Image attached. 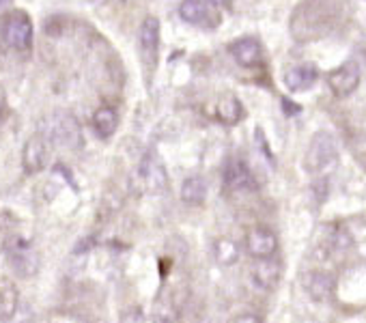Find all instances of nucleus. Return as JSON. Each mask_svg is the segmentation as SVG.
<instances>
[{
    "instance_id": "obj_1",
    "label": "nucleus",
    "mask_w": 366,
    "mask_h": 323,
    "mask_svg": "<svg viewBox=\"0 0 366 323\" xmlns=\"http://www.w3.org/2000/svg\"><path fill=\"white\" fill-rule=\"evenodd\" d=\"M35 29L31 22V16L26 11H9L0 22V41L7 50L14 52H31L33 48Z\"/></svg>"
},
{
    "instance_id": "obj_2",
    "label": "nucleus",
    "mask_w": 366,
    "mask_h": 323,
    "mask_svg": "<svg viewBox=\"0 0 366 323\" xmlns=\"http://www.w3.org/2000/svg\"><path fill=\"white\" fill-rule=\"evenodd\" d=\"M5 257L11 265V269L22 276V278H31L39 272L41 265V257L39 252L33 248V244L20 235H11L5 239Z\"/></svg>"
},
{
    "instance_id": "obj_3",
    "label": "nucleus",
    "mask_w": 366,
    "mask_h": 323,
    "mask_svg": "<svg viewBox=\"0 0 366 323\" xmlns=\"http://www.w3.org/2000/svg\"><path fill=\"white\" fill-rule=\"evenodd\" d=\"M336 162H338V149L334 136L327 131H317L306 151V159H304L306 171L319 175L323 171H330Z\"/></svg>"
},
{
    "instance_id": "obj_4",
    "label": "nucleus",
    "mask_w": 366,
    "mask_h": 323,
    "mask_svg": "<svg viewBox=\"0 0 366 323\" xmlns=\"http://www.w3.org/2000/svg\"><path fill=\"white\" fill-rule=\"evenodd\" d=\"M138 177L142 182V188L151 194H157L168 188V173L155 151L144 153V157L140 162V169H138Z\"/></svg>"
},
{
    "instance_id": "obj_5",
    "label": "nucleus",
    "mask_w": 366,
    "mask_h": 323,
    "mask_svg": "<svg viewBox=\"0 0 366 323\" xmlns=\"http://www.w3.org/2000/svg\"><path fill=\"white\" fill-rule=\"evenodd\" d=\"M138 44H140L142 61L151 74L157 65V54H159V20L157 18H153V16L144 18V22L140 24V31H138Z\"/></svg>"
},
{
    "instance_id": "obj_6",
    "label": "nucleus",
    "mask_w": 366,
    "mask_h": 323,
    "mask_svg": "<svg viewBox=\"0 0 366 323\" xmlns=\"http://www.w3.org/2000/svg\"><path fill=\"white\" fill-rule=\"evenodd\" d=\"M224 186L231 192H254L257 179L252 175V171L248 169V164L239 157H229L227 167H224Z\"/></svg>"
},
{
    "instance_id": "obj_7",
    "label": "nucleus",
    "mask_w": 366,
    "mask_h": 323,
    "mask_svg": "<svg viewBox=\"0 0 366 323\" xmlns=\"http://www.w3.org/2000/svg\"><path fill=\"white\" fill-rule=\"evenodd\" d=\"M179 16L183 22L203 29H216L220 24V16L212 9L205 0H183L179 5Z\"/></svg>"
},
{
    "instance_id": "obj_8",
    "label": "nucleus",
    "mask_w": 366,
    "mask_h": 323,
    "mask_svg": "<svg viewBox=\"0 0 366 323\" xmlns=\"http://www.w3.org/2000/svg\"><path fill=\"white\" fill-rule=\"evenodd\" d=\"M360 80H362V71H360V65L353 63V61L342 63L338 69H334V71L327 76L330 91H332L336 97H349V95L360 86Z\"/></svg>"
},
{
    "instance_id": "obj_9",
    "label": "nucleus",
    "mask_w": 366,
    "mask_h": 323,
    "mask_svg": "<svg viewBox=\"0 0 366 323\" xmlns=\"http://www.w3.org/2000/svg\"><path fill=\"white\" fill-rule=\"evenodd\" d=\"M46 159H48V136L44 131L33 134L22 151V169L29 175H37L44 171L46 167Z\"/></svg>"
},
{
    "instance_id": "obj_10",
    "label": "nucleus",
    "mask_w": 366,
    "mask_h": 323,
    "mask_svg": "<svg viewBox=\"0 0 366 323\" xmlns=\"http://www.w3.org/2000/svg\"><path fill=\"white\" fill-rule=\"evenodd\" d=\"M44 134L48 136V140H54L56 144H63L69 149L80 144V127H78L76 119L69 114H56L52 119V125H48V129Z\"/></svg>"
},
{
    "instance_id": "obj_11",
    "label": "nucleus",
    "mask_w": 366,
    "mask_h": 323,
    "mask_svg": "<svg viewBox=\"0 0 366 323\" xmlns=\"http://www.w3.org/2000/svg\"><path fill=\"white\" fill-rule=\"evenodd\" d=\"M229 52L233 54L235 63L246 69H254L263 63V48L254 37H242L229 46Z\"/></svg>"
},
{
    "instance_id": "obj_12",
    "label": "nucleus",
    "mask_w": 366,
    "mask_h": 323,
    "mask_svg": "<svg viewBox=\"0 0 366 323\" xmlns=\"http://www.w3.org/2000/svg\"><path fill=\"white\" fill-rule=\"evenodd\" d=\"M280 276H282V265L278 259H274V254L257 259V263L252 265V280L259 289H265V291L276 289L280 282Z\"/></svg>"
},
{
    "instance_id": "obj_13",
    "label": "nucleus",
    "mask_w": 366,
    "mask_h": 323,
    "mask_svg": "<svg viewBox=\"0 0 366 323\" xmlns=\"http://www.w3.org/2000/svg\"><path fill=\"white\" fill-rule=\"evenodd\" d=\"M246 248L254 259H263V257H272L276 254L278 248V239L276 235L267 229V227H254L248 235H246Z\"/></svg>"
},
{
    "instance_id": "obj_14",
    "label": "nucleus",
    "mask_w": 366,
    "mask_h": 323,
    "mask_svg": "<svg viewBox=\"0 0 366 323\" xmlns=\"http://www.w3.org/2000/svg\"><path fill=\"white\" fill-rule=\"evenodd\" d=\"M302 284H304V291L315 302H327L332 297V293H334V278L327 272H321V269L306 272L304 278H302Z\"/></svg>"
},
{
    "instance_id": "obj_15",
    "label": "nucleus",
    "mask_w": 366,
    "mask_h": 323,
    "mask_svg": "<svg viewBox=\"0 0 366 323\" xmlns=\"http://www.w3.org/2000/svg\"><path fill=\"white\" fill-rule=\"evenodd\" d=\"M317 80H319V69L312 63L295 65V67L287 69V74H285V84L293 93H304V91L312 89Z\"/></svg>"
},
{
    "instance_id": "obj_16",
    "label": "nucleus",
    "mask_w": 366,
    "mask_h": 323,
    "mask_svg": "<svg viewBox=\"0 0 366 323\" xmlns=\"http://www.w3.org/2000/svg\"><path fill=\"white\" fill-rule=\"evenodd\" d=\"M244 116V106L235 95H222L216 104V119L222 125H235Z\"/></svg>"
},
{
    "instance_id": "obj_17",
    "label": "nucleus",
    "mask_w": 366,
    "mask_h": 323,
    "mask_svg": "<svg viewBox=\"0 0 366 323\" xmlns=\"http://www.w3.org/2000/svg\"><path fill=\"white\" fill-rule=\"evenodd\" d=\"M117 127H119V114H117L114 108L102 106V108L95 110V114H93V131L99 138H104V140L110 138L117 131Z\"/></svg>"
},
{
    "instance_id": "obj_18",
    "label": "nucleus",
    "mask_w": 366,
    "mask_h": 323,
    "mask_svg": "<svg viewBox=\"0 0 366 323\" xmlns=\"http://www.w3.org/2000/svg\"><path fill=\"white\" fill-rule=\"evenodd\" d=\"M20 304V291L14 282L0 284V321H11Z\"/></svg>"
},
{
    "instance_id": "obj_19",
    "label": "nucleus",
    "mask_w": 366,
    "mask_h": 323,
    "mask_svg": "<svg viewBox=\"0 0 366 323\" xmlns=\"http://www.w3.org/2000/svg\"><path fill=\"white\" fill-rule=\"evenodd\" d=\"M207 199V184L201 177H190L181 186V201L188 205H203Z\"/></svg>"
},
{
    "instance_id": "obj_20",
    "label": "nucleus",
    "mask_w": 366,
    "mask_h": 323,
    "mask_svg": "<svg viewBox=\"0 0 366 323\" xmlns=\"http://www.w3.org/2000/svg\"><path fill=\"white\" fill-rule=\"evenodd\" d=\"M214 257L220 265H235L239 259V248L231 239H218L214 244Z\"/></svg>"
},
{
    "instance_id": "obj_21",
    "label": "nucleus",
    "mask_w": 366,
    "mask_h": 323,
    "mask_svg": "<svg viewBox=\"0 0 366 323\" xmlns=\"http://www.w3.org/2000/svg\"><path fill=\"white\" fill-rule=\"evenodd\" d=\"M282 112H285L287 116H297V114L302 112V106L285 97V99H282Z\"/></svg>"
},
{
    "instance_id": "obj_22",
    "label": "nucleus",
    "mask_w": 366,
    "mask_h": 323,
    "mask_svg": "<svg viewBox=\"0 0 366 323\" xmlns=\"http://www.w3.org/2000/svg\"><path fill=\"white\" fill-rule=\"evenodd\" d=\"M205 3H207L212 9H216V11H218V9H222V7H227V5H229V0H205Z\"/></svg>"
},
{
    "instance_id": "obj_23",
    "label": "nucleus",
    "mask_w": 366,
    "mask_h": 323,
    "mask_svg": "<svg viewBox=\"0 0 366 323\" xmlns=\"http://www.w3.org/2000/svg\"><path fill=\"white\" fill-rule=\"evenodd\" d=\"M235 321H257V323H259L261 319H259V317H242V319H235Z\"/></svg>"
},
{
    "instance_id": "obj_24",
    "label": "nucleus",
    "mask_w": 366,
    "mask_h": 323,
    "mask_svg": "<svg viewBox=\"0 0 366 323\" xmlns=\"http://www.w3.org/2000/svg\"><path fill=\"white\" fill-rule=\"evenodd\" d=\"M9 3H11V0H0V9H5V7H7Z\"/></svg>"
},
{
    "instance_id": "obj_25",
    "label": "nucleus",
    "mask_w": 366,
    "mask_h": 323,
    "mask_svg": "<svg viewBox=\"0 0 366 323\" xmlns=\"http://www.w3.org/2000/svg\"><path fill=\"white\" fill-rule=\"evenodd\" d=\"M3 114H5V104H3V99H0V119H3Z\"/></svg>"
}]
</instances>
